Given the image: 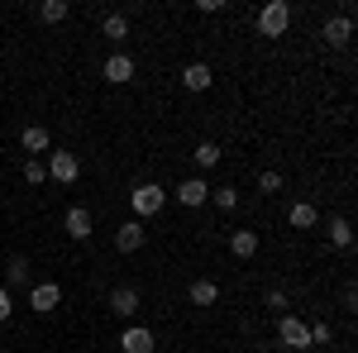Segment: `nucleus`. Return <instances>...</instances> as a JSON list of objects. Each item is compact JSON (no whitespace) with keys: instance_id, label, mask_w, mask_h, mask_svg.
Listing matches in <instances>:
<instances>
[{"instance_id":"nucleus-1","label":"nucleus","mask_w":358,"mask_h":353,"mask_svg":"<svg viewBox=\"0 0 358 353\" xmlns=\"http://www.w3.org/2000/svg\"><path fill=\"white\" fill-rule=\"evenodd\" d=\"M129 206H134V219H153V215H163L167 191L158 187V182H138V187L129 191Z\"/></svg>"},{"instance_id":"nucleus-2","label":"nucleus","mask_w":358,"mask_h":353,"mask_svg":"<svg viewBox=\"0 0 358 353\" xmlns=\"http://www.w3.org/2000/svg\"><path fill=\"white\" fill-rule=\"evenodd\" d=\"M292 29V5L287 0H268L263 10H258V34L263 38H282Z\"/></svg>"},{"instance_id":"nucleus-3","label":"nucleus","mask_w":358,"mask_h":353,"mask_svg":"<svg viewBox=\"0 0 358 353\" xmlns=\"http://www.w3.org/2000/svg\"><path fill=\"white\" fill-rule=\"evenodd\" d=\"M277 334H282V344H287L292 353L310 349V325H306L301 315H282V320H277Z\"/></svg>"},{"instance_id":"nucleus-4","label":"nucleus","mask_w":358,"mask_h":353,"mask_svg":"<svg viewBox=\"0 0 358 353\" xmlns=\"http://www.w3.org/2000/svg\"><path fill=\"white\" fill-rule=\"evenodd\" d=\"M48 177H53V182H62V187H72V182H77V177H82V158H77V153H62V148H57V153H48Z\"/></svg>"},{"instance_id":"nucleus-5","label":"nucleus","mask_w":358,"mask_h":353,"mask_svg":"<svg viewBox=\"0 0 358 353\" xmlns=\"http://www.w3.org/2000/svg\"><path fill=\"white\" fill-rule=\"evenodd\" d=\"M320 38H325L330 48H344V43L354 38V10H339L334 20H325V29H320Z\"/></svg>"},{"instance_id":"nucleus-6","label":"nucleus","mask_w":358,"mask_h":353,"mask_svg":"<svg viewBox=\"0 0 358 353\" xmlns=\"http://www.w3.org/2000/svg\"><path fill=\"white\" fill-rule=\"evenodd\" d=\"M134 72H138V62L129 53H110L106 57V67H101V77L110 86H124V82H134Z\"/></svg>"},{"instance_id":"nucleus-7","label":"nucleus","mask_w":358,"mask_h":353,"mask_svg":"<svg viewBox=\"0 0 358 353\" xmlns=\"http://www.w3.org/2000/svg\"><path fill=\"white\" fill-rule=\"evenodd\" d=\"M143 239H148L143 219H124V224L115 229V248H120V253H138V248H143Z\"/></svg>"},{"instance_id":"nucleus-8","label":"nucleus","mask_w":358,"mask_h":353,"mask_svg":"<svg viewBox=\"0 0 358 353\" xmlns=\"http://www.w3.org/2000/svg\"><path fill=\"white\" fill-rule=\"evenodd\" d=\"M57 305H62V287H57V282H38V287L29 291V310H38V315H48Z\"/></svg>"},{"instance_id":"nucleus-9","label":"nucleus","mask_w":358,"mask_h":353,"mask_svg":"<svg viewBox=\"0 0 358 353\" xmlns=\"http://www.w3.org/2000/svg\"><path fill=\"white\" fill-rule=\"evenodd\" d=\"M20 148H24V158H38V153L53 148V134H48L43 124H24V129H20Z\"/></svg>"},{"instance_id":"nucleus-10","label":"nucleus","mask_w":358,"mask_h":353,"mask_svg":"<svg viewBox=\"0 0 358 353\" xmlns=\"http://www.w3.org/2000/svg\"><path fill=\"white\" fill-rule=\"evenodd\" d=\"M182 86H187V91H210V86H215V67H210V62H187V67H182Z\"/></svg>"},{"instance_id":"nucleus-11","label":"nucleus","mask_w":358,"mask_h":353,"mask_svg":"<svg viewBox=\"0 0 358 353\" xmlns=\"http://www.w3.org/2000/svg\"><path fill=\"white\" fill-rule=\"evenodd\" d=\"M62 229H67V234H72V239L82 244V239H91V229H96V219H91V210H86V206H72V210L62 215Z\"/></svg>"},{"instance_id":"nucleus-12","label":"nucleus","mask_w":358,"mask_h":353,"mask_svg":"<svg viewBox=\"0 0 358 353\" xmlns=\"http://www.w3.org/2000/svg\"><path fill=\"white\" fill-rule=\"evenodd\" d=\"M120 349H124V353H153V349H158V339H153V329L129 325L124 334H120Z\"/></svg>"},{"instance_id":"nucleus-13","label":"nucleus","mask_w":358,"mask_h":353,"mask_svg":"<svg viewBox=\"0 0 358 353\" xmlns=\"http://www.w3.org/2000/svg\"><path fill=\"white\" fill-rule=\"evenodd\" d=\"M110 310L120 320H134L138 315V287H115L110 291Z\"/></svg>"},{"instance_id":"nucleus-14","label":"nucleus","mask_w":358,"mask_h":353,"mask_svg":"<svg viewBox=\"0 0 358 353\" xmlns=\"http://www.w3.org/2000/svg\"><path fill=\"white\" fill-rule=\"evenodd\" d=\"M177 201H182V206H206V201H210V187H206V177H187V182H182V187H177Z\"/></svg>"},{"instance_id":"nucleus-15","label":"nucleus","mask_w":358,"mask_h":353,"mask_svg":"<svg viewBox=\"0 0 358 353\" xmlns=\"http://www.w3.org/2000/svg\"><path fill=\"white\" fill-rule=\"evenodd\" d=\"M101 34H106L110 43H124V38H129V10H115V15H106V20H101Z\"/></svg>"},{"instance_id":"nucleus-16","label":"nucleus","mask_w":358,"mask_h":353,"mask_svg":"<svg viewBox=\"0 0 358 353\" xmlns=\"http://www.w3.org/2000/svg\"><path fill=\"white\" fill-rule=\"evenodd\" d=\"M229 253L234 258H253L258 253V229H234L229 234Z\"/></svg>"},{"instance_id":"nucleus-17","label":"nucleus","mask_w":358,"mask_h":353,"mask_svg":"<svg viewBox=\"0 0 358 353\" xmlns=\"http://www.w3.org/2000/svg\"><path fill=\"white\" fill-rule=\"evenodd\" d=\"M187 296H192V305H215V301H220V287H215L210 277H196Z\"/></svg>"},{"instance_id":"nucleus-18","label":"nucleus","mask_w":358,"mask_h":353,"mask_svg":"<svg viewBox=\"0 0 358 353\" xmlns=\"http://www.w3.org/2000/svg\"><path fill=\"white\" fill-rule=\"evenodd\" d=\"M287 219H292V229H310V224L320 219V210H315L310 201H292V210H287Z\"/></svg>"},{"instance_id":"nucleus-19","label":"nucleus","mask_w":358,"mask_h":353,"mask_svg":"<svg viewBox=\"0 0 358 353\" xmlns=\"http://www.w3.org/2000/svg\"><path fill=\"white\" fill-rule=\"evenodd\" d=\"M330 244L334 248H349V244H354V224H349L344 215H330Z\"/></svg>"},{"instance_id":"nucleus-20","label":"nucleus","mask_w":358,"mask_h":353,"mask_svg":"<svg viewBox=\"0 0 358 353\" xmlns=\"http://www.w3.org/2000/svg\"><path fill=\"white\" fill-rule=\"evenodd\" d=\"M67 15H72L67 0H43V5H38V20H43V24H62Z\"/></svg>"},{"instance_id":"nucleus-21","label":"nucleus","mask_w":358,"mask_h":353,"mask_svg":"<svg viewBox=\"0 0 358 353\" xmlns=\"http://www.w3.org/2000/svg\"><path fill=\"white\" fill-rule=\"evenodd\" d=\"M29 258H10V268H5V291H10V287H24L29 282Z\"/></svg>"},{"instance_id":"nucleus-22","label":"nucleus","mask_w":358,"mask_h":353,"mask_svg":"<svg viewBox=\"0 0 358 353\" xmlns=\"http://www.w3.org/2000/svg\"><path fill=\"white\" fill-rule=\"evenodd\" d=\"M192 158H196V167H201V172H210V167L220 163L224 153L215 148V143H210V138H206V143H196V153H192Z\"/></svg>"},{"instance_id":"nucleus-23","label":"nucleus","mask_w":358,"mask_h":353,"mask_svg":"<svg viewBox=\"0 0 358 353\" xmlns=\"http://www.w3.org/2000/svg\"><path fill=\"white\" fill-rule=\"evenodd\" d=\"M24 182H29V187H43V182H48V167H43V158H24Z\"/></svg>"},{"instance_id":"nucleus-24","label":"nucleus","mask_w":358,"mask_h":353,"mask_svg":"<svg viewBox=\"0 0 358 353\" xmlns=\"http://www.w3.org/2000/svg\"><path fill=\"white\" fill-rule=\"evenodd\" d=\"M258 191H263V196H277V191H282V172H263V177H258Z\"/></svg>"},{"instance_id":"nucleus-25","label":"nucleus","mask_w":358,"mask_h":353,"mask_svg":"<svg viewBox=\"0 0 358 353\" xmlns=\"http://www.w3.org/2000/svg\"><path fill=\"white\" fill-rule=\"evenodd\" d=\"M215 206H220V210H234V206H239V191H234V187H220V191H215Z\"/></svg>"},{"instance_id":"nucleus-26","label":"nucleus","mask_w":358,"mask_h":353,"mask_svg":"<svg viewBox=\"0 0 358 353\" xmlns=\"http://www.w3.org/2000/svg\"><path fill=\"white\" fill-rule=\"evenodd\" d=\"M10 310H15V296H10V291H5V287H0V325H5V320H10Z\"/></svg>"},{"instance_id":"nucleus-27","label":"nucleus","mask_w":358,"mask_h":353,"mask_svg":"<svg viewBox=\"0 0 358 353\" xmlns=\"http://www.w3.org/2000/svg\"><path fill=\"white\" fill-rule=\"evenodd\" d=\"M315 344H330V325H310V349Z\"/></svg>"},{"instance_id":"nucleus-28","label":"nucleus","mask_w":358,"mask_h":353,"mask_svg":"<svg viewBox=\"0 0 358 353\" xmlns=\"http://www.w3.org/2000/svg\"><path fill=\"white\" fill-rule=\"evenodd\" d=\"M268 305H273V310H282V315H287V291H277V287H273V291H268Z\"/></svg>"},{"instance_id":"nucleus-29","label":"nucleus","mask_w":358,"mask_h":353,"mask_svg":"<svg viewBox=\"0 0 358 353\" xmlns=\"http://www.w3.org/2000/svg\"><path fill=\"white\" fill-rule=\"evenodd\" d=\"M196 10H201V15H220V10H224V0H201Z\"/></svg>"}]
</instances>
